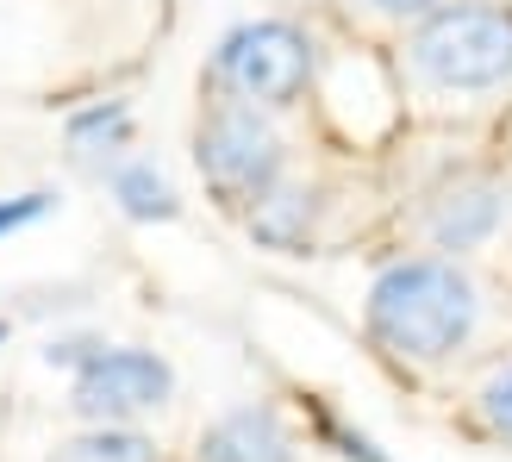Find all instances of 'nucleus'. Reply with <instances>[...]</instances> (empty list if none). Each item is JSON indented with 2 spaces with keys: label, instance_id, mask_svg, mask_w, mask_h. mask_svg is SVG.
Masks as SVG:
<instances>
[{
  "label": "nucleus",
  "instance_id": "f257e3e1",
  "mask_svg": "<svg viewBox=\"0 0 512 462\" xmlns=\"http://www.w3.org/2000/svg\"><path fill=\"white\" fill-rule=\"evenodd\" d=\"M363 331L375 350H388L406 369H438L456 350H469L481 331V288L463 269V256H394L369 281Z\"/></svg>",
  "mask_w": 512,
  "mask_h": 462
},
{
  "label": "nucleus",
  "instance_id": "f03ea898",
  "mask_svg": "<svg viewBox=\"0 0 512 462\" xmlns=\"http://www.w3.org/2000/svg\"><path fill=\"white\" fill-rule=\"evenodd\" d=\"M406 75L431 94H494L512 82V0H444L406 32Z\"/></svg>",
  "mask_w": 512,
  "mask_h": 462
},
{
  "label": "nucleus",
  "instance_id": "7ed1b4c3",
  "mask_svg": "<svg viewBox=\"0 0 512 462\" xmlns=\"http://www.w3.org/2000/svg\"><path fill=\"white\" fill-rule=\"evenodd\" d=\"M194 169L225 207L250 213L281 175H288V144H281L275 119L250 100L219 94L194 119Z\"/></svg>",
  "mask_w": 512,
  "mask_h": 462
},
{
  "label": "nucleus",
  "instance_id": "20e7f679",
  "mask_svg": "<svg viewBox=\"0 0 512 462\" xmlns=\"http://www.w3.org/2000/svg\"><path fill=\"white\" fill-rule=\"evenodd\" d=\"M313 69H319V44L294 19H250L219 38L207 82H213V94L250 100L263 113H288L313 88Z\"/></svg>",
  "mask_w": 512,
  "mask_h": 462
},
{
  "label": "nucleus",
  "instance_id": "39448f33",
  "mask_svg": "<svg viewBox=\"0 0 512 462\" xmlns=\"http://www.w3.org/2000/svg\"><path fill=\"white\" fill-rule=\"evenodd\" d=\"M69 406L88 425H132L144 413H163L175 400V369L169 356L144 344H100L88 363L69 369Z\"/></svg>",
  "mask_w": 512,
  "mask_h": 462
},
{
  "label": "nucleus",
  "instance_id": "423d86ee",
  "mask_svg": "<svg viewBox=\"0 0 512 462\" xmlns=\"http://www.w3.org/2000/svg\"><path fill=\"white\" fill-rule=\"evenodd\" d=\"M419 225L438 256H469L481 244H494V231L506 225V188L488 182V175H456L425 200Z\"/></svg>",
  "mask_w": 512,
  "mask_h": 462
},
{
  "label": "nucleus",
  "instance_id": "0eeeda50",
  "mask_svg": "<svg viewBox=\"0 0 512 462\" xmlns=\"http://www.w3.org/2000/svg\"><path fill=\"white\" fill-rule=\"evenodd\" d=\"M194 462H300V444H294V425L281 419V406L244 400V406H225L200 431Z\"/></svg>",
  "mask_w": 512,
  "mask_h": 462
},
{
  "label": "nucleus",
  "instance_id": "6e6552de",
  "mask_svg": "<svg viewBox=\"0 0 512 462\" xmlns=\"http://www.w3.org/2000/svg\"><path fill=\"white\" fill-rule=\"evenodd\" d=\"M319 219H325V188L319 182H288V175H281V182L244 213V231L263 250H275V256H300L319 238Z\"/></svg>",
  "mask_w": 512,
  "mask_h": 462
},
{
  "label": "nucleus",
  "instance_id": "1a4fd4ad",
  "mask_svg": "<svg viewBox=\"0 0 512 462\" xmlns=\"http://www.w3.org/2000/svg\"><path fill=\"white\" fill-rule=\"evenodd\" d=\"M63 138H69L75 163L113 169V163H125V150H132V138H138V113L125 107V100H88V107L69 113Z\"/></svg>",
  "mask_w": 512,
  "mask_h": 462
},
{
  "label": "nucleus",
  "instance_id": "9d476101",
  "mask_svg": "<svg viewBox=\"0 0 512 462\" xmlns=\"http://www.w3.org/2000/svg\"><path fill=\"white\" fill-rule=\"evenodd\" d=\"M107 194H113V207L132 219V225H169L175 213H182V194H175V182L150 157L113 163L107 169Z\"/></svg>",
  "mask_w": 512,
  "mask_h": 462
},
{
  "label": "nucleus",
  "instance_id": "9b49d317",
  "mask_svg": "<svg viewBox=\"0 0 512 462\" xmlns=\"http://www.w3.org/2000/svg\"><path fill=\"white\" fill-rule=\"evenodd\" d=\"M50 462H163V450L138 425H88L50 450Z\"/></svg>",
  "mask_w": 512,
  "mask_h": 462
},
{
  "label": "nucleus",
  "instance_id": "f8f14e48",
  "mask_svg": "<svg viewBox=\"0 0 512 462\" xmlns=\"http://www.w3.org/2000/svg\"><path fill=\"white\" fill-rule=\"evenodd\" d=\"M475 419H481V431H488V438L512 444V363H500V369L475 388Z\"/></svg>",
  "mask_w": 512,
  "mask_h": 462
},
{
  "label": "nucleus",
  "instance_id": "ddd939ff",
  "mask_svg": "<svg viewBox=\"0 0 512 462\" xmlns=\"http://www.w3.org/2000/svg\"><path fill=\"white\" fill-rule=\"evenodd\" d=\"M50 213H57V194H50V188H25V194H7V200H0V244H7L13 231H25V225L50 219Z\"/></svg>",
  "mask_w": 512,
  "mask_h": 462
},
{
  "label": "nucleus",
  "instance_id": "4468645a",
  "mask_svg": "<svg viewBox=\"0 0 512 462\" xmlns=\"http://www.w3.org/2000/svg\"><path fill=\"white\" fill-rule=\"evenodd\" d=\"M319 431H325V444H338V456H344V462H388L369 431H350L338 413H319Z\"/></svg>",
  "mask_w": 512,
  "mask_h": 462
},
{
  "label": "nucleus",
  "instance_id": "2eb2a0df",
  "mask_svg": "<svg viewBox=\"0 0 512 462\" xmlns=\"http://www.w3.org/2000/svg\"><path fill=\"white\" fill-rule=\"evenodd\" d=\"M100 344H107V338H94V331H63V338L44 344V363L50 369H75V363H88Z\"/></svg>",
  "mask_w": 512,
  "mask_h": 462
},
{
  "label": "nucleus",
  "instance_id": "dca6fc26",
  "mask_svg": "<svg viewBox=\"0 0 512 462\" xmlns=\"http://www.w3.org/2000/svg\"><path fill=\"white\" fill-rule=\"evenodd\" d=\"M363 7H369L375 19H394V25H419L425 13H438L444 0H363Z\"/></svg>",
  "mask_w": 512,
  "mask_h": 462
},
{
  "label": "nucleus",
  "instance_id": "f3484780",
  "mask_svg": "<svg viewBox=\"0 0 512 462\" xmlns=\"http://www.w3.org/2000/svg\"><path fill=\"white\" fill-rule=\"evenodd\" d=\"M0 344H7V319H0Z\"/></svg>",
  "mask_w": 512,
  "mask_h": 462
}]
</instances>
